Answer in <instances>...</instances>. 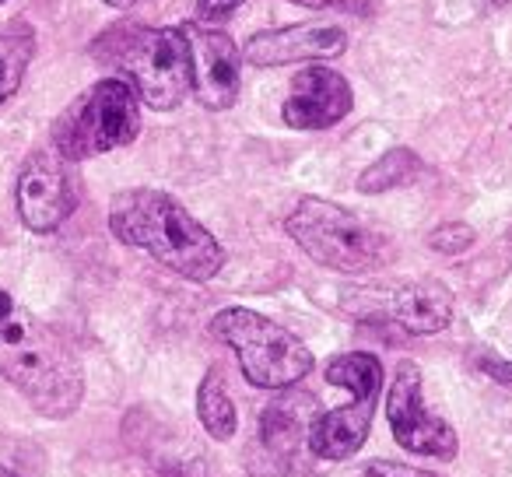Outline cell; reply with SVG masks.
<instances>
[{"label": "cell", "instance_id": "cell-1", "mask_svg": "<svg viewBox=\"0 0 512 477\" xmlns=\"http://www.w3.org/2000/svg\"><path fill=\"white\" fill-rule=\"evenodd\" d=\"M0 376L46 418H71L85 397L78 355L0 288Z\"/></svg>", "mask_w": 512, "mask_h": 477}, {"label": "cell", "instance_id": "cell-2", "mask_svg": "<svg viewBox=\"0 0 512 477\" xmlns=\"http://www.w3.org/2000/svg\"><path fill=\"white\" fill-rule=\"evenodd\" d=\"M109 228L130 250L148 253L186 281H211L225 267L221 243L165 190L134 186L109 204Z\"/></svg>", "mask_w": 512, "mask_h": 477}, {"label": "cell", "instance_id": "cell-3", "mask_svg": "<svg viewBox=\"0 0 512 477\" xmlns=\"http://www.w3.org/2000/svg\"><path fill=\"white\" fill-rule=\"evenodd\" d=\"M92 57L113 67L116 78L127 81L141 106L169 113L193 92L190 46L183 29H151V25L123 22L106 29L92 43Z\"/></svg>", "mask_w": 512, "mask_h": 477}, {"label": "cell", "instance_id": "cell-4", "mask_svg": "<svg viewBox=\"0 0 512 477\" xmlns=\"http://www.w3.org/2000/svg\"><path fill=\"white\" fill-rule=\"evenodd\" d=\"M285 232L299 243L306 257L341 274H372L397 260V246L390 235L348 207H337L320 197H302L285 218Z\"/></svg>", "mask_w": 512, "mask_h": 477}, {"label": "cell", "instance_id": "cell-5", "mask_svg": "<svg viewBox=\"0 0 512 477\" xmlns=\"http://www.w3.org/2000/svg\"><path fill=\"white\" fill-rule=\"evenodd\" d=\"M211 334L235 351L239 369L249 386L260 390H288L313 372V351L281 323L267 320L253 309H221L211 320Z\"/></svg>", "mask_w": 512, "mask_h": 477}, {"label": "cell", "instance_id": "cell-6", "mask_svg": "<svg viewBox=\"0 0 512 477\" xmlns=\"http://www.w3.org/2000/svg\"><path fill=\"white\" fill-rule=\"evenodd\" d=\"M141 134V99L120 78H106L71 102L53 123V148L67 162H88L127 148Z\"/></svg>", "mask_w": 512, "mask_h": 477}, {"label": "cell", "instance_id": "cell-7", "mask_svg": "<svg viewBox=\"0 0 512 477\" xmlns=\"http://www.w3.org/2000/svg\"><path fill=\"white\" fill-rule=\"evenodd\" d=\"M327 383L344 386L351 393V404L313 418L309 449L320 460H351L369 439L372 414H376V400L379 390H383V362L369 351L337 355L327 365Z\"/></svg>", "mask_w": 512, "mask_h": 477}, {"label": "cell", "instance_id": "cell-8", "mask_svg": "<svg viewBox=\"0 0 512 477\" xmlns=\"http://www.w3.org/2000/svg\"><path fill=\"white\" fill-rule=\"evenodd\" d=\"M348 313L383 323L407 337H432L453 323V295L439 281H404L393 288H358L348 295Z\"/></svg>", "mask_w": 512, "mask_h": 477}, {"label": "cell", "instance_id": "cell-9", "mask_svg": "<svg viewBox=\"0 0 512 477\" xmlns=\"http://www.w3.org/2000/svg\"><path fill=\"white\" fill-rule=\"evenodd\" d=\"M81 204V176L57 148L32 151L18 176V214L32 232H57Z\"/></svg>", "mask_w": 512, "mask_h": 477}, {"label": "cell", "instance_id": "cell-10", "mask_svg": "<svg viewBox=\"0 0 512 477\" xmlns=\"http://www.w3.org/2000/svg\"><path fill=\"white\" fill-rule=\"evenodd\" d=\"M386 414H390V428L397 442L407 453L435 456V460H453L460 439H456L453 425L432 414L421 400V372L414 362H400L397 376H393L390 397H386Z\"/></svg>", "mask_w": 512, "mask_h": 477}, {"label": "cell", "instance_id": "cell-11", "mask_svg": "<svg viewBox=\"0 0 512 477\" xmlns=\"http://www.w3.org/2000/svg\"><path fill=\"white\" fill-rule=\"evenodd\" d=\"M186 46H190V71H193V95L204 109L221 113L232 109L242 88V57L235 50L232 36L218 29H200L186 25Z\"/></svg>", "mask_w": 512, "mask_h": 477}, {"label": "cell", "instance_id": "cell-12", "mask_svg": "<svg viewBox=\"0 0 512 477\" xmlns=\"http://www.w3.org/2000/svg\"><path fill=\"white\" fill-rule=\"evenodd\" d=\"M351 106H355V92L348 78L334 67L313 64L292 78L281 116L295 130H327L337 127L351 113Z\"/></svg>", "mask_w": 512, "mask_h": 477}, {"label": "cell", "instance_id": "cell-13", "mask_svg": "<svg viewBox=\"0 0 512 477\" xmlns=\"http://www.w3.org/2000/svg\"><path fill=\"white\" fill-rule=\"evenodd\" d=\"M348 50V36L337 25H288V29L256 32L242 50L253 67H285L302 60H330Z\"/></svg>", "mask_w": 512, "mask_h": 477}, {"label": "cell", "instance_id": "cell-14", "mask_svg": "<svg viewBox=\"0 0 512 477\" xmlns=\"http://www.w3.org/2000/svg\"><path fill=\"white\" fill-rule=\"evenodd\" d=\"M316 400L306 393H285L281 400L264 407L260 418V442L271 449L274 456H292L299 442H309V425H313Z\"/></svg>", "mask_w": 512, "mask_h": 477}, {"label": "cell", "instance_id": "cell-15", "mask_svg": "<svg viewBox=\"0 0 512 477\" xmlns=\"http://www.w3.org/2000/svg\"><path fill=\"white\" fill-rule=\"evenodd\" d=\"M197 414H200V425L207 428V435L218 442H228L235 435V428H239L235 404H232V397H228L225 376H221L218 369H207L204 379H200Z\"/></svg>", "mask_w": 512, "mask_h": 477}, {"label": "cell", "instance_id": "cell-16", "mask_svg": "<svg viewBox=\"0 0 512 477\" xmlns=\"http://www.w3.org/2000/svg\"><path fill=\"white\" fill-rule=\"evenodd\" d=\"M32 57H36V32L29 25L18 22L0 29V102H8L22 88Z\"/></svg>", "mask_w": 512, "mask_h": 477}, {"label": "cell", "instance_id": "cell-17", "mask_svg": "<svg viewBox=\"0 0 512 477\" xmlns=\"http://www.w3.org/2000/svg\"><path fill=\"white\" fill-rule=\"evenodd\" d=\"M421 172H425V162H421L411 148H390L383 158H376V162L358 176V190L362 193L397 190V186H411Z\"/></svg>", "mask_w": 512, "mask_h": 477}, {"label": "cell", "instance_id": "cell-18", "mask_svg": "<svg viewBox=\"0 0 512 477\" xmlns=\"http://www.w3.org/2000/svg\"><path fill=\"white\" fill-rule=\"evenodd\" d=\"M474 243H477V232L467 221H446V225H439L428 235V246H432L435 253H442V257H460V253H467Z\"/></svg>", "mask_w": 512, "mask_h": 477}, {"label": "cell", "instance_id": "cell-19", "mask_svg": "<svg viewBox=\"0 0 512 477\" xmlns=\"http://www.w3.org/2000/svg\"><path fill=\"white\" fill-rule=\"evenodd\" d=\"M288 4H299L309 11H344V15L365 18L372 11V0H288Z\"/></svg>", "mask_w": 512, "mask_h": 477}, {"label": "cell", "instance_id": "cell-20", "mask_svg": "<svg viewBox=\"0 0 512 477\" xmlns=\"http://www.w3.org/2000/svg\"><path fill=\"white\" fill-rule=\"evenodd\" d=\"M239 4L246 0H197V22H225L239 11Z\"/></svg>", "mask_w": 512, "mask_h": 477}, {"label": "cell", "instance_id": "cell-21", "mask_svg": "<svg viewBox=\"0 0 512 477\" xmlns=\"http://www.w3.org/2000/svg\"><path fill=\"white\" fill-rule=\"evenodd\" d=\"M365 477H432L428 470H414L404 463H390V460H372L365 467Z\"/></svg>", "mask_w": 512, "mask_h": 477}, {"label": "cell", "instance_id": "cell-22", "mask_svg": "<svg viewBox=\"0 0 512 477\" xmlns=\"http://www.w3.org/2000/svg\"><path fill=\"white\" fill-rule=\"evenodd\" d=\"M477 369L484 372L488 379H495V383L502 386H512V362H505V358H491V355H477Z\"/></svg>", "mask_w": 512, "mask_h": 477}, {"label": "cell", "instance_id": "cell-23", "mask_svg": "<svg viewBox=\"0 0 512 477\" xmlns=\"http://www.w3.org/2000/svg\"><path fill=\"white\" fill-rule=\"evenodd\" d=\"M106 4H109V8H134L137 0H106Z\"/></svg>", "mask_w": 512, "mask_h": 477}, {"label": "cell", "instance_id": "cell-24", "mask_svg": "<svg viewBox=\"0 0 512 477\" xmlns=\"http://www.w3.org/2000/svg\"><path fill=\"white\" fill-rule=\"evenodd\" d=\"M488 4H495V8H502V4H512V0H488Z\"/></svg>", "mask_w": 512, "mask_h": 477}, {"label": "cell", "instance_id": "cell-25", "mask_svg": "<svg viewBox=\"0 0 512 477\" xmlns=\"http://www.w3.org/2000/svg\"><path fill=\"white\" fill-rule=\"evenodd\" d=\"M0 477H18V474H11V470H4V467H0Z\"/></svg>", "mask_w": 512, "mask_h": 477}, {"label": "cell", "instance_id": "cell-26", "mask_svg": "<svg viewBox=\"0 0 512 477\" xmlns=\"http://www.w3.org/2000/svg\"><path fill=\"white\" fill-rule=\"evenodd\" d=\"M0 4H4V0H0Z\"/></svg>", "mask_w": 512, "mask_h": 477}]
</instances>
